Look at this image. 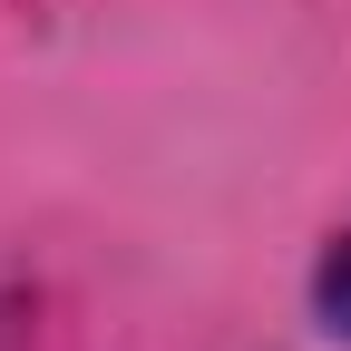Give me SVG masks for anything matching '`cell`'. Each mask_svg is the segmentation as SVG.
I'll list each match as a JSON object with an SVG mask.
<instances>
[{"label":"cell","instance_id":"6da1fadb","mask_svg":"<svg viewBox=\"0 0 351 351\" xmlns=\"http://www.w3.org/2000/svg\"><path fill=\"white\" fill-rule=\"evenodd\" d=\"M313 302H322V322H332V332L351 341V234H341V244L322 254V274H313Z\"/></svg>","mask_w":351,"mask_h":351}]
</instances>
